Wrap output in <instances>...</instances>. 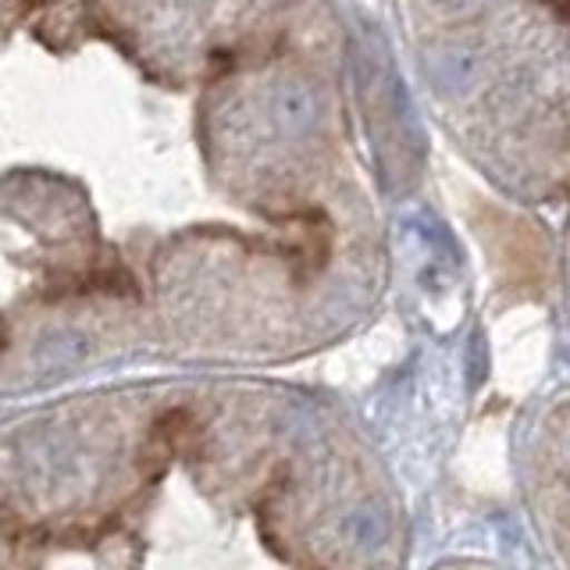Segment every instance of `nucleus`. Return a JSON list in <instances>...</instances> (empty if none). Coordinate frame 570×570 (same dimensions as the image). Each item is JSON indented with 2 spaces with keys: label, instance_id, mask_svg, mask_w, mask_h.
<instances>
[]
</instances>
